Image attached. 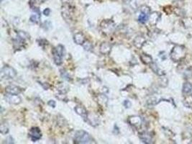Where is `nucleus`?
<instances>
[{"mask_svg":"<svg viewBox=\"0 0 192 144\" xmlns=\"http://www.w3.org/2000/svg\"><path fill=\"white\" fill-rule=\"evenodd\" d=\"M186 54V49L184 46L176 45L171 50L170 53V59L174 62H179L184 59Z\"/></svg>","mask_w":192,"mask_h":144,"instance_id":"f257e3e1","label":"nucleus"},{"mask_svg":"<svg viewBox=\"0 0 192 144\" xmlns=\"http://www.w3.org/2000/svg\"><path fill=\"white\" fill-rule=\"evenodd\" d=\"M74 143L79 144L83 143H96L94 140L87 132L84 131H76L74 135Z\"/></svg>","mask_w":192,"mask_h":144,"instance_id":"f03ea898","label":"nucleus"},{"mask_svg":"<svg viewBox=\"0 0 192 144\" xmlns=\"http://www.w3.org/2000/svg\"><path fill=\"white\" fill-rule=\"evenodd\" d=\"M30 40V35L26 32L18 31L17 32V38L13 40V46L15 49H20L24 47L26 41Z\"/></svg>","mask_w":192,"mask_h":144,"instance_id":"7ed1b4c3","label":"nucleus"},{"mask_svg":"<svg viewBox=\"0 0 192 144\" xmlns=\"http://www.w3.org/2000/svg\"><path fill=\"white\" fill-rule=\"evenodd\" d=\"M53 57L56 65L60 66L63 63V57L64 55V47L62 45H58L52 50Z\"/></svg>","mask_w":192,"mask_h":144,"instance_id":"20e7f679","label":"nucleus"},{"mask_svg":"<svg viewBox=\"0 0 192 144\" xmlns=\"http://www.w3.org/2000/svg\"><path fill=\"white\" fill-rule=\"evenodd\" d=\"M17 75V71L12 67L4 66L0 72V77L2 79H10L15 78Z\"/></svg>","mask_w":192,"mask_h":144,"instance_id":"39448f33","label":"nucleus"},{"mask_svg":"<svg viewBox=\"0 0 192 144\" xmlns=\"http://www.w3.org/2000/svg\"><path fill=\"white\" fill-rule=\"evenodd\" d=\"M115 27V23L112 20H103L100 24V28L105 35H109L113 31Z\"/></svg>","mask_w":192,"mask_h":144,"instance_id":"423d86ee","label":"nucleus"},{"mask_svg":"<svg viewBox=\"0 0 192 144\" xmlns=\"http://www.w3.org/2000/svg\"><path fill=\"white\" fill-rule=\"evenodd\" d=\"M151 15V9L146 5H143L140 8V14L138 16V22L145 24L149 19V16Z\"/></svg>","mask_w":192,"mask_h":144,"instance_id":"0eeeda50","label":"nucleus"},{"mask_svg":"<svg viewBox=\"0 0 192 144\" xmlns=\"http://www.w3.org/2000/svg\"><path fill=\"white\" fill-rule=\"evenodd\" d=\"M74 7L69 2H65L62 7V15L65 20H71L74 14Z\"/></svg>","mask_w":192,"mask_h":144,"instance_id":"6e6552de","label":"nucleus"},{"mask_svg":"<svg viewBox=\"0 0 192 144\" xmlns=\"http://www.w3.org/2000/svg\"><path fill=\"white\" fill-rule=\"evenodd\" d=\"M28 136H29V138L31 139L32 141H33V142H36L37 141L40 140L42 137V133H41V130H40L39 127H32V128L29 131V133H28Z\"/></svg>","mask_w":192,"mask_h":144,"instance_id":"1a4fd4ad","label":"nucleus"},{"mask_svg":"<svg viewBox=\"0 0 192 144\" xmlns=\"http://www.w3.org/2000/svg\"><path fill=\"white\" fill-rule=\"evenodd\" d=\"M127 121L130 125H132V127L137 129L140 128L142 124V118L139 117V116H132V117H130L128 118Z\"/></svg>","mask_w":192,"mask_h":144,"instance_id":"9d476101","label":"nucleus"},{"mask_svg":"<svg viewBox=\"0 0 192 144\" xmlns=\"http://www.w3.org/2000/svg\"><path fill=\"white\" fill-rule=\"evenodd\" d=\"M4 98L7 103L12 104H19L22 101V99L18 94H12L7 93V95H5Z\"/></svg>","mask_w":192,"mask_h":144,"instance_id":"9b49d317","label":"nucleus"},{"mask_svg":"<svg viewBox=\"0 0 192 144\" xmlns=\"http://www.w3.org/2000/svg\"><path fill=\"white\" fill-rule=\"evenodd\" d=\"M112 46L109 43L107 42H103L100 45L99 51L103 55H109L112 50Z\"/></svg>","mask_w":192,"mask_h":144,"instance_id":"f8f14e48","label":"nucleus"},{"mask_svg":"<svg viewBox=\"0 0 192 144\" xmlns=\"http://www.w3.org/2000/svg\"><path fill=\"white\" fill-rule=\"evenodd\" d=\"M140 138L142 142L146 144L153 143V136L147 132H142L140 134Z\"/></svg>","mask_w":192,"mask_h":144,"instance_id":"ddd939ff","label":"nucleus"},{"mask_svg":"<svg viewBox=\"0 0 192 144\" xmlns=\"http://www.w3.org/2000/svg\"><path fill=\"white\" fill-rule=\"evenodd\" d=\"M74 41L77 45H84L86 41V37L81 32H79L74 35Z\"/></svg>","mask_w":192,"mask_h":144,"instance_id":"4468645a","label":"nucleus"},{"mask_svg":"<svg viewBox=\"0 0 192 144\" xmlns=\"http://www.w3.org/2000/svg\"><path fill=\"white\" fill-rule=\"evenodd\" d=\"M146 38H145V37L142 36H138L134 39V41H133V44H134V46L137 48H138V49H140V48H142V46H144V44L146 43Z\"/></svg>","mask_w":192,"mask_h":144,"instance_id":"2eb2a0df","label":"nucleus"},{"mask_svg":"<svg viewBox=\"0 0 192 144\" xmlns=\"http://www.w3.org/2000/svg\"><path fill=\"white\" fill-rule=\"evenodd\" d=\"M21 92H22L21 88L15 85H9L5 88V92L7 94H19Z\"/></svg>","mask_w":192,"mask_h":144,"instance_id":"dca6fc26","label":"nucleus"},{"mask_svg":"<svg viewBox=\"0 0 192 144\" xmlns=\"http://www.w3.org/2000/svg\"><path fill=\"white\" fill-rule=\"evenodd\" d=\"M74 110L76 111V113L78 114V115H81V117H82L85 120V121H86L89 114L87 113V111H86V110L84 108V107H82V106H76V107H75Z\"/></svg>","mask_w":192,"mask_h":144,"instance_id":"f3484780","label":"nucleus"},{"mask_svg":"<svg viewBox=\"0 0 192 144\" xmlns=\"http://www.w3.org/2000/svg\"><path fill=\"white\" fill-rule=\"evenodd\" d=\"M161 18V15L158 12H153L149 16V22L151 25H156Z\"/></svg>","mask_w":192,"mask_h":144,"instance_id":"a211bd4d","label":"nucleus"},{"mask_svg":"<svg viewBox=\"0 0 192 144\" xmlns=\"http://www.w3.org/2000/svg\"><path fill=\"white\" fill-rule=\"evenodd\" d=\"M140 59L144 64L146 65H150L153 62V58H152L150 55L146 54V53H142V54L140 55Z\"/></svg>","mask_w":192,"mask_h":144,"instance_id":"6ab92c4d","label":"nucleus"},{"mask_svg":"<svg viewBox=\"0 0 192 144\" xmlns=\"http://www.w3.org/2000/svg\"><path fill=\"white\" fill-rule=\"evenodd\" d=\"M35 14L31 15L30 17V21L34 23H38L41 19V12H40L38 8H34Z\"/></svg>","mask_w":192,"mask_h":144,"instance_id":"aec40b11","label":"nucleus"},{"mask_svg":"<svg viewBox=\"0 0 192 144\" xmlns=\"http://www.w3.org/2000/svg\"><path fill=\"white\" fill-rule=\"evenodd\" d=\"M97 103L102 107H107L108 103V97L104 94H99L97 96Z\"/></svg>","mask_w":192,"mask_h":144,"instance_id":"412c9836","label":"nucleus"},{"mask_svg":"<svg viewBox=\"0 0 192 144\" xmlns=\"http://www.w3.org/2000/svg\"><path fill=\"white\" fill-rule=\"evenodd\" d=\"M150 67H151L152 71H153L155 74H156L157 75L161 76L165 75V72L162 70H161V69H159V67L158 66V65H157L156 63L153 62L152 64H150Z\"/></svg>","mask_w":192,"mask_h":144,"instance_id":"4be33fe9","label":"nucleus"},{"mask_svg":"<svg viewBox=\"0 0 192 144\" xmlns=\"http://www.w3.org/2000/svg\"><path fill=\"white\" fill-rule=\"evenodd\" d=\"M192 89V84L189 82H185L183 86V89H182V92H183L184 94H188L191 92Z\"/></svg>","mask_w":192,"mask_h":144,"instance_id":"5701e85b","label":"nucleus"},{"mask_svg":"<svg viewBox=\"0 0 192 144\" xmlns=\"http://www.w3.org/2000/svg\"><path fill=\"white\" fill-rule=\"evenodd\" d=\"M0 132L2 134H7L9 132V127L7 123L6 122H2L0 125Z\"/></svg>","mask_w":192,"mask_h":144,"instance_id":"b1692460","label":"nucleus"},{"mask_svg":"<svg viewBox=\"0 0 192 144\" xmlns=\"http://www.w3.org/2000/svg\"><path fill=\"white\" fill-rule=\"evenodd\" d=\"M185 79H189L192 77V66L187 68L184 71Z\"/></svg>","mask_w":192,"mask_h":144,"instance_id":"393cba45","label":"nucleus"},{"mask_svg":"<svg viewBox=\"0 0 192 144\" xmlns=\"http://www.w3.org/2000/svg\"><path fill=\"white\" fill-rule=\"evenodd\" d=\"M84 48H85V50H91L93 48V46H92V43H90L89 42H87V41H86L85 43H84Z\"/></svg>","mask_w":192,"mask_h":144,"instance_id":"a878e982","label":"nucleus"},{"mask_svg":"<svg viewBox=\"0 0 192 144\" xmlns=\"http://www.w3.org/2000/svg\"><path fill=\"white\" fill-rule=\"evenodd\" d=\"M61 76L63 78L65 79H66L68 81L71 80V76H70L69 74L64 70H61Z\"/></svg>","mask_w":192,"mask_h":144,"instance_id":"bb28decb","label":"nucleus"},{"mask_svg":"<svg viewBox=\"0 0 192 144\" xmlns=\"http://www.w3.org/2000/svg\"><path fill=\"white\" fill-rule=\"evenodd\" d=\"M48 105L50 106V107H52V108H54L55 107V104H55V102L54 100H50V101H49L48 103Z\"/></svg>","mask_w":192,"mask_h":144,"instance_id":"cd10ccee","label":"nucleus"},{"mask_svg":"<svg viewBox=\"0 0 192 144\" xmlns=\"http://www.w3.org/2000/svg\"><path fill=\"white\" fill-rule=\"evenodd\" d=\"M124 105H125L126 108H129L131 106L130 102L129 100H125V102H124Z\"/></svg>","mask_w":192,"mask_h":144,"instance_id":"c85d7f7f","label":"nucleus"},{"mask_svg":"<svg viewBox=\"0 0 192 144\" xmlns=\"http://www.w3.org/2000/svg\"><path fill=\"white\" fill-rule=\"evenodd\" d=\"M50 10L49 8H47V9H46L45 10L43 11V14L46 16H48L49 15H50Z\"/></svg>","mask_w":192,"mask_h":144,"instance_id":"c756f323","label":"nucleus"},{"mask_svg":"<svg viewBox=\"0 0 192 144\" xmlns=\"http://www.w3.org/2000/svg\"><path fill=\"white\" fill-rule=\"evenodd\" d=\"M32 1H33L34 3L36 2V4H42V3H43L46 0H32Z\"/></svg>","mask_w":192,"mask_h":144,"instance_id":"7c9ffc66","label":"nucleus"},{"mask_svg":"<svg viewBox=\"0 0 192 144\" xmlns=\"http://www.w3.org/2000/svg\"><path fill=\"white\" fill-rule=\"evenodd\" d=\"M123 1L125 2H126V3H128V2H130L131 0H123Z\"/></svg>","mask_w":192,"mask_h":144,"instance_id":"2f4dec72","label":"nucleus"},{"mask_svg":"<svg viewBox=\"0 0 192 144\" xmlns=\"http://www.w3.org/2000/svg\"><path fill=\"white\" fill-rule=\"evenodd\" d=\"M190 94H191V97H192V89H191V92H190Z\"/></svg>","mask_w":192,"mask_h":144,"instance_id":"473e14b6","label":"nucleus"}]
</instances>
